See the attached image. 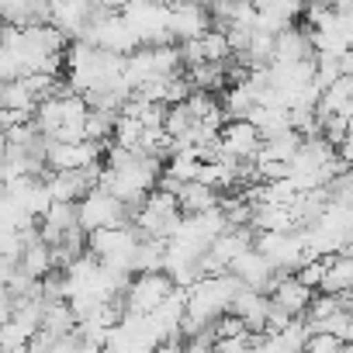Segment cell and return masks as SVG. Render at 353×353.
<instances>
[{"label": "cell", "mask_w": 353, "mask_h": 353, "mask_svg": "<svg viewBox=\"0 0 353 353\" xmlns=\"http://www.w3.org/2000/svg\"><path fill=\"white\" fill-rule=\"evenodd\" d=\"M253 250H260L277 270H294L298 263L312 260L315 253L305 243L301 229H270V232H256L253 236Z\"/></svg>", "instance_id": "cell-1"}, {"label": "cell", "mask_w": 353, "mask_h": 353, "mask_svg": "<svg viewBox=\"0 0 353 353\" xmlns=\"http://www.w3.org/2000/svg\"><path fill=\"white\" fill-rule=\"evenodd\" d=\"M181 205H176V194H170V191H163V188H149L145 191V201H142V208H139V215H135V225L145 232V236H159V239H170L173 236V229H176V222H181Z\"/></svg>", "instance_id": "cell-2"}, {"label": "cell", "mask_w": 353, "mask_h": 353, "mask_svg": "<svg viewBox=\"0 0 353 353\" xmlns=\"http://www.w3.org/2000/svg\"><path fill=\"white\" fill-rule=\"evenodd\" d=\"M121 18L128 21V28L135 32L139 46H166L173 42L166 32V18H170V4H125Z\"/></svg>", "instance_id": "cell-3"}, {"label": "cell", "mask_w": 353, "mask_h": 353, "mask_svg": "<svg viewBox=\"0 0 353 353\" xmlns=\"http://www.w3.org/2000/svg\"><path fill=\"white\" fill-rule=\"evenodd\" d=\"M176 284L170 281V274L159 267V270H139L132 281H128V288H125V312H135V315H145V312H152L170 291H173Z\"/></svg>", "instance_id": "cell-4"}, {"label": "cell", "mask_w": 353, "mask_h": 353, "mask_svg": "<svg viewBox=\"0 0 353 353\" xmlns=\"http://www.w3.org/2000/svg\"><path fill=\"white\" fill-rule=\"evenodd\" d=\"M225 270H229V274H236L243 288H253V291H263V294H270V288L277 284V277L291 274V270H277V267H274L260 250H253V246L239 250V253L229 260V267H225Z\"/></svg>", "instance_id": "cell-5"}, {"label": "cell", "mask_w": 353, "mask_h": 353, "mask_svg": "<svg viewBox=\"0 0 353 353\" xmlns=\"http://www.w3.org/2000/svg\"><path fill=\"white\" fill-rule=\"evenodd\" d=\"M77 222L83 232L101 229V225H125V208L121 201L104 191V188H90L80 201H77Z\"/></svg>", "instance_id": "cell-6"}, {"label": "cell", "mask_w": 353, "mask_h": 353, "mask_svg": "<svg viewBox=\"0 0 353 353\" xmlns=\"http://www.w3.org/2000/svg\"><path fill=\"white\" fill-rule=\"evenodd\" d=\"M212 28V14L208 8H198L191 0H173L170 4V18H166V32L173 42H188V39H198L201 32Z\"/></svg>", "instance_id": "cell-7"}, {"label": "cell", "mask_w": 353, "mask_h": 353, "mask_svg": "<svg viewBox=\"0 0 353 353\" xmlns=\"http://www.w3.org/2000/svg\"><path fill=\"white\" fill-rule=\"evenodd\" d=\"M260 149V132L250 118H229L219 128V152L232 156V159H250Z\"/></svg>", "instance_id": "cell-8"}, {"label": "cell", "mask_w": 353, "mask_h": 353, "mask_svg": "<svg viewBox=\"0 0 353 353\" xmlns=\"http://www.w3.org/2000/svg\"><path fill=\"white\" fill-rule=\"evenodd\" d=\"M315 42L308 25H284L274 32V59H312Z\"/></svg>", "instance_id": "cell-9"}, {"label": "cell", "mask_w": 353, "mask_h": 353, "mask_svg": "<svg viewBox=\"0 0 353 353\" xmlns=\"http://www.w3.org/2000/svg\"><path fill=\"white\" fill-rule=\"evenodd\" d=\"M312 294H315V291H312V288H305V284H301L294 274H284V277H277V284L270 288V301H274V305H281L288 315H301Z\"/></svg>", "instance_id": "cell-10"}, {"label": "cell", "mask_w": 353, "mask_h": 353, "mask_svg": "<svg viewBox=\"0 0 353 353\" xmlns=\"http://www.w3.org/2000/svg\"><path fill=\"white\" fill-rule=\"evenodd\" d=\"M319 291H353V256L350 253H325V274Z\"/></svg>", "instance_id": "cell-11"}, {"label": "cell", "mask_w": 353, "mask_h": 353, "mask_svg": "<svg viewBox=\"0 0 353 353\" xmlns=\"http://www.w3.org/2000/svg\"><path fill=\"white\" fill-rule=\"evenodd\" d=\"M219 198H222L219 188L201 184V181H188V184L181 188V194H176V205H181L184 215H191V212H208V208H215Z\"/></svg>", "instance_id": "cell-12"}, {"label": "cell", "mask_w": 353, "mask_h": 353, "mask_svg": "<svg viewBox=\"0 0 353 353\" xmlns=\"http://www.w3.org/2000/svg\"><path fill=\"white\" fill-rule=\"evenodd\" d=\"M18 267H21L25 274H32V277H42V274H49V270H52V246H49L42 236L28 239V243L21 246Z\"/></svg>", "instance_id": "cell-13"}, {"label": "cell", "mask_w": 353, "mask_h": 353, "mask_svg": "<svg viewBox=\"0 0 353 353\" xmlns=\"http://www.w3.org/2000/svg\"><path fill=\"white\" fill-rule=\"evenodd\" d=\"M42 329H49L52 336H63V332L77 329V315H73L66 298H52V301L42 305Z\"/></svg>", "instance_id": "cell-14"}, {"label": "cell", "mask_w": 353, "mask_h": 353, "mask_svg": "<svg viewBox=\"0 0 353 353\" xmlns=\"http://www.w3.org/2000/svg\"><path fill=\"white\" fill-rule=\"evenodd\" d=\"M114 118H118V111H108V108H87V118H83V139L111 142Z\"/></svg>", "instance_id": "cell-15"}, {"label": "cell", "mask_w": 353, "mask_h": 353, "mask_svg": "<svg viewBox=\"0 0 353 353\" xmlns=\"http://www.w3.org/2000/svg\"><path fill=\"white\" fill-rule=\"evenodd\" d=\"M191 125H194V114L184 108V101L166 104V114H163V132H166L170 139H188Z\"/></svg>", "instance_id": "cell-16"}, {"label": "cell", "mask_w": 353, "mask_h": 353, "mask_svg": "<svg viewBox=\"0 0 353 353\" xmlns=\"http://www.w3.org/2000/svg\"><path fill=\"white\" fill-rule=\"evenodd\" d=\"M198 52H201V59H225L232 49H229V39L222 28H208L198 35Z\"/></svg>", "instance_id": "cell-17"}, {"label": "cell", "mask_w": 353, "mask_h": 353, "mask_svg": "<svg viewBox=\"0 0 353 353\" xmlns=\"http://www.w3.org/2000/svg\"><path fill=\"white\" fill-rule=\"evenodd\" d=\"M319 329L332 332V336L343 339V343H353V312H350V308H336L332 315H325V319L319 322Z\"/></svg>", "instance_id": "cell-18"}, {"label": "cell", "mask_w": 353, "mask_h": 353, "mask_svg": "<svg viewBox=\"0 0 353 353\" xmlns=\"http://www.w3.org/2000/svg\"><path fill=\"white\" fill-rule=\"evenodd\" d=\"M346 343L343 339H336L332 332H325V329H315V332H308L305 336V346L301 350H308V353H339Z\"/></svg>", "instance_id": "cell-19"}, {"label": "cell", "mask_w": 353, "mask_h": 353, "mask_svg": "<svg viewBox=\"0 0 353 353\" xmlns=\"http://www.w3.org/2000/svg\"><path fill=\"white\" fill-rule=\"evenodd\" d=\"M52 339H56V336H52L49 329H42V325H39V329H35V332L25 339V350H35V353H42V350H52Z\"/></svg>", "instance_id": "cell-20"}, {"label": "cell", "mask_w": 353, "mask_h": 353, "mask_svg": "<svg viewBox=\"0 0 353 353\" xmlns=\"http://www.w3.org/2000/svg\"><path fill=\"white\" fill-rule=\"evenodd\" d=\"M11 315H14V298L8 288H0V322H8Z\"/></svg>", "instance_id": "cell-21"}]
</instances>
